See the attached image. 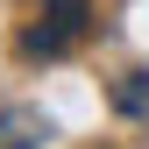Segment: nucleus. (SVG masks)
I'll list each match as a JSON object with an SVG mask.
<instances>
[{"instance_id": "nucleus-1", "label": "nucleus", "mask_w": 149, "mask_h": 149, "mask_svg": "<svg viewBox=\"0 0 149 149\" xmlns=\"http://www.w3.org/2000/svg\"><path fill=\"white\" fill-rule=\"evenodd\" d=\"M92 29V0H43V14H36V29L22 36V57H64V50H78Z\"/></svg>"}, {"instance_id": "nucleus-3", "label": "nucleus", "mask_w": 149, "mask_h": 149, "mask_svg": "<svg viewBox=\"0 0 149 149\" xmlns=\"http://www.w3.org/2000/svg\"><path fill=\"white\" fill-rule=\"evenodd\" d=\"M114 107L121 114H149V71H128V78L114 85Z\"/></svg>"}, {"instance_id": "nucleus-2", "label": "nucleus", "mask_w": 149, "mask_h": 149, "mask_svg": "<svg viewBox=\"0 0 149 149\" xmlns=\"http://www.w3.org/2000/svg\"><path fill=\"white\" fill-rule=\"evenodd\" d=\"M50 142V114L43 107H7L0 114V149H43Z\"/></svg>"}]
</instances>
